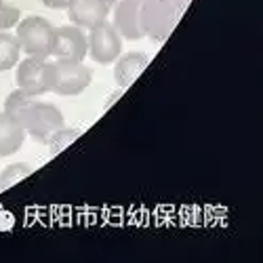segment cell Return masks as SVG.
I'll return each mask as SVG.
<instances>
[{"instance_id":"obj_5","label":"cell","mask_w":263,"mask_h":263,"mask_svg":"<svg viewBox=\"0 0 263 263\" xmlns=\"http://www.w3.org/2000/svg\"><path fill=\"white\" fill-rule=\"evenodd\" d=\"M17 89L26 91L34 97L51 93V61L49 57H26L15 65Z\"/></svg>"},{"instance_id":"obj_13","label":"cell","mask_w":263,"mask_h":263,"mask_svg":"<svg viewBox=\"0 0 263 263\" xmlns=\"http://www.w3.org/2000/svg\"><path fill=\"white\" fill-rule=\"evenodd\" d=\"M36 99H38V97L30 95V93H26V91H21V89H17V91H13V93L5 99V112H7L9 116H13L15 120H21V116L28 112L30 105H32Z\"/></svg>"},{"instance_id":"obj_15","label":"cell","mask_w":263,"mask_h":263,"mask_svg":"<svg viewBox=\"0 0 263 263\" xmlns=\"http://www.w3.org/2000/svg\"><path fill=\"white\" fill-rule=\"evenodd\" d=\"M78 137H80V130L61 126V128L55 130V133H53L45 143L49 145V152H51V154H59V152H63L65 147H70Z\"/></svg>"},{"instance_id":"obj_14","label":"cell","mask_w":263,"mask_h":263,"mask_svg":"<svg viewBox=\"0 0 263 263\" xmlns=\"http://www.w3.org/2000/svg\"><path fill=\"white\" fill-rule=\"evenodd\" d=\"M32 173H34V168L26 162H13V164L5 166L3 171H0V192H5L9 187H13L15 183L24 181L26 177H30Z\"/></svg>"},{"instance_id":"obj_12","label":"cell","mask_w":263,"mask_h":263,"mask_svg":"<svg viewBox=\"0 0 263 263\" xmlns=\"http://www.w3.org/2000/svg\"><path fill=\"white\" fill-rule=\"evenodd\" d=\"M19 55H21V47L17 36L11 32H0V72L15 68Z\"/></svg>"},{"instance_id":"obj_7","label":"cell","mask_w":263,"mask_h":263,"mask_svg":"<svg viewBox=\"0 0 263 263\" xmlns=\"http://www.w3.org/2000/svg\"><path fill=\"white\" fill-rule=\"evenodd\" d=\"M51 57L84 61V57H86V34H84V30L74 26V24L55 28V42H53Z\"/></svg>"},{"instance_id":"obj_10","label":"cell","mask_w":263,"mask_h":263,"mask_svg":"<svg viewBox=\"0 0 263 263\" xmlns=\"http://www.w3.org/2000/svg\"><path fill=\"white\" fill-rule=\"evenodd\" d=\"M149 63V55L141 53V51H128V53H120V57L114 61V80L120 89H128L147 68Z\"/></svg>"},{"instance_id":"obj_3","label":"cell","mask_w":263,"mask_h":263,"mask_svg":"<svg viewBox=\"0 0 263 263\" xmlns=\"http://www.w3.org/2000/svg\"><path fill=\"white\" fill-rule=\"evenodd\" d=\"M179 11L175 5H171L168 0H141L139 9V24L143 30V36L164 42L173 28L179 21Z\"/></svg>"},{"instance_id":"obj_17","label":"cell","mask_w":263,"mask_h":263,"mask_svg":"<svg viewBox=\"0 0 263 263\" xmlns=\"http://www.w3.org/2000/svg\"><path fill=\"white\" fill-rule=\"evenodd\" d=\"M45 7H49V9H57V11H61V9H68L70 5H72V0H40Z\"/></svg>"},{"instance_id":"obj_16","label":"cell","mask_w":263,"mask_h":263,"mask_svg":"<svg viewBox=\"0 0 263 263\" xmlns=\"http://www.w3.org/2000/svg\"><path fill=\"white\" fill-rule=\"evenodd\" d=\"M19 19H21V11L15 5L7 3V0H0V32L13 30L19 24Z\"/></svg>"},{"instance_id":"obj_8","label":"cell","mask_w":263,"mask_h":263,"mask_svg":"<svg viewBox=\"0 0 263 263\" xmlns=\"http://www.w3.org/2000/svg\"><path fill=\"white\" fill-rule=\"evenodd\" d=\"M65 11H68L70 24L82 30H91L99 26L101 21H107L109 13H112V5L107 0H72V5Z\"/></svg>"},{"instance_id":"obj_11","label":"cell","mask_w":263,"mask_h":263,"mask_svg":"<svg viewBox=\"0 0 263 263\" xmlns=\"http://www.w3.org/2000/svg\"><path fill=\"white\" fill-rule=\"evenodd\" d=\"M26 135L24 124L7 112H0V158L17 154L26 141Z\"/></svg>"},{"instance_id":"obj_4","label":"cell","mask_w":263,"mask_h":263,"mask_svg":"<svg viewBox=\"0 0 263 263\" xmlns=\"http://www.w3.org/2000/svg\"><path fill=\"white\" fill-rule=\"evenodd\" d=\"M19 122L24 124L26 133L30 137H34L36 141H42V143H45L57 128L65 126V118L61 114V109L49 101H38V99L30 105V109L21 116Z\"/></svg>"},{"instance_id":"obj_6","label":"cell","mask_w":263,"mask_h":263,"mask_svg":"<svg viewBox=\"0 0 263 263\" xmlns=\"http://www.w3.org/2000/svg\"><path fill=\"white\" fill-rule=\"evenodd\" d=\"M122 53V36L107 21L91 28L86 34V55H91L95 63L107 65L114 63Z\"/></svg>"},{"instance_id":"obj_2","label":"cell","mask_w":263,"mask_h":263,"mask_svg":"<svg viewBox=\"0 0 263 263\" xmlns=\"http://www.w3.org/2000/svg\"><path fill=\"white\" fill-rule=\"evenodd\" d=\"M93 72L76 59H53L51 61V93L72 97L80 95L91 86Z\"/></svg>"},{"instance_id":"obj_1","label":"cell","mask_w":263,"mask_h":263,"mask_svg":"<svg viewBox=\"0 0 263 263\" xmlns=\"http://www.w3.org/2000/svg\"><path fill=\"white\" fill-rule=\"evenodd\" d=\"M19 47L30 57H51L53 42H55V26L47 17L30 15L26 19H19L15 26Z\"/></svg>"},{"instance_id":"obj_19","label":"cell","mask_w":263,"mask_h":263,"mask_svg":"<svg viewBox=\"0 0 263 263\" xmlns=\"http://www.w3.org/2000/svg\"><path fill=\"white\" fill-rule=\"evenodd\" d=\"M107 3H109V5H114V3H118V0H107Z\"/></svg>"},{"instance_id":"obj_9","label":"cell","mask_w":263,"mask_h":263,"mask_svg":"<svg viewBox=\"0 0 263 263\" xmlns=\"http://www.w3.org/2000/svg\"><path fill=\"white\" fill-rule=\"evenodd\" d=\"M139 9H141V0H118V3L112 5V11H114L112 26L124 40L145 38L139 24Z\"/></svg>"},{"instance_id":"obj_18","label":"cell","mask_w":263,"mask_h":263,"mask_svg":"<svg viewBox=\"0 0 263 263\" xmlns=\"http://www.w3.org/2000/svg\"><path fill=\"white\" fill-rule=\"evenodd\" d=\"M168 3H171V5H175L177 9H183V7L190 3V0H168Z\"/></svg>"}]
</instances>
